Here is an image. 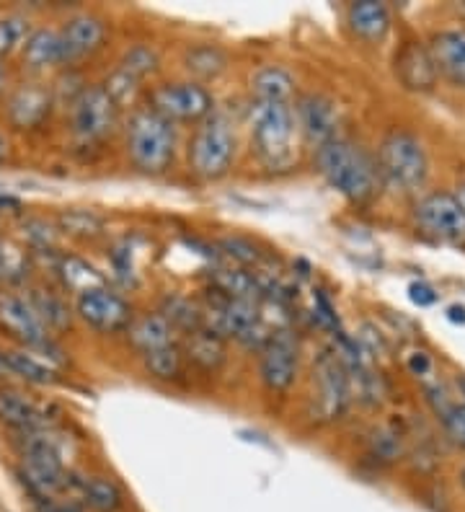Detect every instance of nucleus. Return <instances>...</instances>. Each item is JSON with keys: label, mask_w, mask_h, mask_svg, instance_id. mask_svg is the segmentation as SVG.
Returning <instances> with one entry per match:
<instances>
[{"label": "nucleus", "mask_w": 465, "mask_h": 512, "mask_svg": "<svg viewBox=\"0 0 465 512\" xmlns=\"http://www.w3.org/2000/svg\"><path fill=\"white\" fill-rule=\"evenodd\" d=\"M440 419L442 425H445L447 435L453 438V443L465 448V404H450L445 412L440 414Z\"/></svg>", "instance_id": "39"}, {"label": "nucleus", "mask_w": 465, "mask_h": 512, "mask_svg": "<svg viewBox=\"0 0 465 512\" xmlns=\"http://www.w3.org/2000/svg\"><path fill=\"white\" fill-rule=\"evenodd\" d=\"M295 125L300 127L303 138L308 140L313 148L331 143L339 135V112L331 99L321 94H305L295 101Z\"/></svg>", "instance_id": "14"}, {"label": "nucleus", "mask_w": 465, "mask_h": 512, "mask_svg": "<svg viewBox=\"0 0 465 512\" xmlns=\"http://www.w3.org/2000/svg\"><path fill=\"white\" fill-rule=\"evenodd\" d=\"M52 109V96L47 88L37 86V83H24L21 88H16L8 99V119H11L13 127L19 130H31V127H39L47 119Z\"/></svg>", "instance_id": "17"}, {"label": "nucleus", "mask_w": 465, "mask_h": 512, "mask_svg": "<svg viewBox=\"0 0 465 512\" xmlns=\"http://www.w3.org/2000/svg\"><path fill=\"white\" fill-rule=\"evenodd\" d=\"M251 94H254V101H292L295 81L285 68L267 65V68L256 70V75L251 78Z\"/></svg>", "instance_id": "25"}, {"label": "nucleus", "mask_w": 465, "mask_h": 512, "mask_svg": "<svg viewBox=\"0 0 465 512\" xmlns=\"http://www.w3.org/2000/svg\"><path fill=\"white\" fill-rule=\"evenodd\" d=\"M437 73L453 86L465 88V29H445L427 44Z\"/></svg>", "instance_id": "16"}, {"label": "nucleus", "mask_w": 465, "mask_h": 512, "mask_svg": "<svg viewBox=\"0 0 465 512\" xmlns=\"http://www.w3.org/2000/svg\"><path fill=\"white\" fill-rule=\"evenodd\" d=\"M24 63L31 70H47L57 65H68V50L62 42V34L55 29H37L24 42Z\"/></svg>", "instance_id": "21"}, {"label": "nucleus", "mask_w": 465, "mask_h": 512, "mask_svg": "<svg viewBox=\"0 0 465 512\" xmlns=\"http://www.w3.org/2000/svg\"><path fill=\"white\" fill-rule=\"evenodd\" d=\"M295 107L292 101H254L251 104V140L267 169H290L295 163Z\"/></svg>", "instance_id": "2"}, {"label": "nucleus", "mask_w": 465, "mask_h": 512, "mask_svg": "<svg viewBox=\"0 0 465 512\" xmlns=\"http://www.w3.org/2000/svg\"><path fill=\"white\" fill-rule=\"evenodd\" d=\"M78 316L86 321L91 329L101 331V334H117V331H127L132 324V308L130 303L119 293L104 288L86 290L78 295Z\"/></svg>", "instance_id": "13"}, {"label": "nucleus", "mask_w": 465, "mask_h": 512, "mask_svg": "<svg viewBox=\"0 0 465 512\" xmlns=\"http://www.w3.org/2000/svg\"><path fill=\"white\" fill-rule=\"evenodd\" d=\"M127 339L140 355H150L155 350H163L168 344H174V326L163 319V313H143L135 316L127 326Z\"/></svg>", "instance_id": "20"}, {"label": "nucleus", "mask_w": 465, "mask_h": 512, "mask_svg": "<svg viewBox=\"0 0 465 512\" xmlns=\"http://www.w3.org/2000/svg\"><path fill=\"white\" fill-rule=\"evenodd\" d=\"M460 484H463V487H465V469L460 471Z\"/></svg>", "instance_id": "49"}, {"label": "nucleus", "mask_w": 465, "mask_h": 512, "mask_svg": "<svg viewBox=\"0 0 465 512\" xmlns=\"http://www.w3.org/2000/svg\"><path fill=\"white\" fill-rule=\"evenodd\" d=\"M60 223H62V231L68 233V236L91 238V236H99L101 233V220L91 213H83V210L65 213L60 218Z\"/></svg>", "instance_id": "36"}, {"label": "nucleus", "mask_w": 465, "mask_h": 512, "mask_svg": "<svg viewBox=\"0 0 465 512\" xmlns=\"http://www.w3.org/2000/svg\"><path fill=\"white\" fill-rule=\"evenodd\" d=\"M3 158H6V143L0 140V161H3Z\"/></svg>", "instance_id": "48"}, {"label": "nucleus", "mask_w": 465, "mask_h": 512, "mask_svg": "<svg viewBox=\"0 0 465 512\" xmlns=\"http://www.w3.org/2000/svg\"><path fill=\"white\" fill-rule=\"evenodd\" d=\"M29 37V21L11 13L0 19V57H6L16 44L26 42Z\"/></svg>", "instance_id": "34"}, {"label": "nucleus", "mask_w": 465, "mask_h": 512, "mask_svg": "<svg viewBox=\"0 0 465 512\" xmlns=\"http://www.w3.org/2000/svg\"><path fill=\"white\" fill-rule=\"evenodd\" d=\"M347 21L354 37H360L362 42L378 44L391 32V11H388L385 3H378V0L352 3L347 11Z\"/></svg>", "instance_id": "19"}, {"label": "nucleus", "mask_w": 465, "mask_h": 512, "mask_svg": "<svg viewBox=\"0 0 465 512\" xmlns=\"http://www.w3.org/2000/svg\"><path fill=\"white\" fill-rule=\"evenodd\" d=\"M104 88H106V94L117 101V107H122V104H127V101H135V94L140 91V81H135L132 75H127L122 68H117L112 75H109V81H106Z\"/></svg>", "instance_id": "38"}, {"label": "nucleus", "mask_w": 465, "mask_h": 512, "mask_svg": "<svg viewBox=\"0 0 465 512\" xmlns=\"http://www.w3.org/2000/svg\"><path fill=\"white\" fill-rule=\"evenodd\" d=\"M184 63L189 73L210 81V78H217L220 73H225V68H228V55L220 47H215V44H202V47H194V50L186 52Z\"/></svg>", "instance_id": "30"}, {"label": "nucleus", "mask_w": 465, "mask_h": 512, "mask_svg": "<svg viewBox=\"0 0 465 512\" xmlns=\"http://www.w3.org/2000/svg\"><path fill=\"white\" fill-rule=\"evenodd\" d=\"M163 319L174 326V331L194 334V331L205 329V316H202V303L186 298L181 293H171L161 303Z\"/></svg>", "instance_id": "26"}, {"label": "nucleus", "mask_w": 465, "mask_h": 512, "mask_svg": "<svg viewBox=\"0 0 465 512\" xmlns=\"http://www.w3.org/2000/svg\"><path fill=\"white\" fill-rule=\"evenodd\" d=\"M44 512H83V505L75 500H50L44 502Z\"/></svg>", "instance_id": "41"}, {"label": "nucleus", "mask_w": 465, "mask_h": 512, "mask_svg": "<svg viewBox=\"0 0 465 512\" xmlns=\"http://www.w3.org/2000/svg\"><path fill=\"white\" fill-rule=\"evenodd\" d=\"M83 507L93 512H119L124 505V494L117 481L109 476H88L81 481Z\"/></svg>", "instance_id": "28"}, {"label": "nucleus", "mask_w": 465, "mask_h": 512, "mask_svg": "<svg viewBox=\"0 0 465 512\" xmlns=\"http://www.w3.org/2000/svg\"><path fill=\"white\" fill-rule=\"evenodd\" d=\"M3 363H6L8 375H19L21 381L34 383V386H52V383H57L55 370L47 363H42V360H37L34 355H29V352H3Z\"/></svg>", "instance_id": "29"}, {"label": "nucleus", "mask_w": 465, "mask_h": 512, "mask_svg": "<svg viewBox=\"0 0 465 512\" xmlns=\"http://www.w3.org/2000/svg\"><path fill=\"white\" fill-rule=\"evenodd\" d=\"M409 295H411V300H414L416 306H432L434 300H437V293H434L429 285H422V282H419V285H411Z\"/></svg>", "instance_id": "40"}, {"label": "nucleus", "mask_w": 465, "mask_h": 512, "mask_svg": "<svg viewBox=\"0 0 465 512\" xmlns=\"http://www.w3.org/2000/svg\"><path fill=\"white\" fill-rule=\"evenodd\" d=\"M416 223L437 241L465 246V213L453 192H432L414 207Z\"/></svg>", "instance_id": "9"}, {"label": "nucleus", "mask_w": 465, "mask_h": 512, "mask_svg": "<svg viewBox=\"0 0 465 512\" xmlns=\"http://www.w3.org/2000/svg\"><path fill=\"white\" fill-rule=\"evenodd\" d=\"M184 355L189 363L197 365L199 370L215 373L225 363V339L210 329H199L194 334H186Z\"/></svg>", "instance_id": "23"}, {"label": "nucleus", "mask_w": 465, "mask_h": 512, "mask_svg": "<svg viewBox=\"0 0 465 512\" xmlns=\"http://www.w3.org/2000/svg\"><path fill=\"white\" fill-rule=\"evenodd\" d=\"M127 153L143 174H166L176 153L174 125L150 107L135 109L127 122Z\"/></svg>", "instance_id": "3"}, {"label": "nucleus", "mask_w": 465, "mask_h": 512, "mask_svg": "<svg viewBox=\"0 0 465 512\" xmlns=\"http://www.w3.org/2000/svg\"><path fill=\"white\" fill-rule=\"evenodd\" d=\"M370 450L372 456H378L380 461L391 463V461H398V458L403 456V440L401 435H396L393 430H375L372 432L370 438Z\"/></svg>", "instance_id": "35"}, {"label": "nucleus", "mask_w": 465, "mask_h": 512, "mask_svg": "<svg viewBox=\"0 0 465 512\" xmlns=\"http://www.w3.org/2000/svg\"><path fill=\"white\" fill-rule=\"evenodd\" d=\"M0 375H8L6 373V363H3V352H0Z\"/></svg>", "instance_id": "47"}, {"label": "nucleus", "mask_w": 465, "mask_h": 512, "mask_svg": "<svg viewBox=\"0 0 465 512\" xmlns=\"http://www.w3.org/2000/svg\"><path fill=\"white\" fill-rule=\"evenodd\" d=\"M0 422L19 430L21 435L47 430V419L39 412V406L16 391H0Z\"/></svg>", "instance_id": "22"}, {"label": "nucleus", "mask_w": 465, "mask_h": 512, "mask_svg": "<svg viewBox=\"0 0 465 512\" xmlns=\"http://www.w3.org/2000/svg\"><path fill=\"white\" fill-rule=\"evenodd\" d=\"M455 200H458V205L463 207V213H465V182L458 184V189H455Z\"/></svg>", "instance_id": "43"}, {"label": "nucleus", "mask_w": 465, "mask_h": 512, "mask_svg": "<svg viewBox=\"0 0 465 512\" xmlns=\"http://www.w3.org/2000/svg\"><path fill=\"white\" fill-rule=\"evenodd\" d=\"M0 282H3V280H0Z\"/></svg>", "instance_id": "50"}, {"label": "nucleus", "mask_w": 465, "mask_h": 512, "mask_svg": "<svg viewBox=\"0 0 465 512\" xmlns=\"http://www.w3.org/2000/svg\"><path fill=\"white\" fill-rule=\"evenodd\" d=\"M378 171L383 184L401 194H411L427 182L429 161L422 140L409 130H391L380 140Z\"/></svg>", "instance_id": "5"}, {"label": "nucleus", "mask_w": 465, "mask_h": 512, "mask_svg": "<svg viewBox=\"0 0 465 512\" xmlns=\"http://www.w3.org/2000/svg\"><path fill=\"white\" fill-rule=\"evenodd\" d=\"M450 319H453V321H465V311H463V308H450Z\"/></svg>", "instance_id": "44"}, {"label": "nucleus", "mask_w": 465, "mask_h": 512, "mask_svg": "<svg viewBox=\"0 0 465 512\" xmlns=\"http://www.w3.org/2000/svg\"><path fill=\"white\" fill-rule=\"evenodd\" d=\"M316 169L341 197H347L354 205L370 202L383 184L375 158L362 145L344 138L331 140L316 150Z\"/></svg>", "instance_id": "1"}, {"label": "nucleus", "mask_w": 465, "mask_h": 512, "mask_svg": "<svg viewBox=\"0 0 465 512\" xmlns=\"http://www.w3.org/2000/svg\"><path fill=\"white\" fill-rule=\"evenodd\" d=\"M409 368L414 370L416 375H424L429 370V357L424 355V352H416V355L409 360Z\"/></svg>", "instance_id": "42"}, {"label": "nucleus", "mask_w": 465, "mask_h": 512, "mask_svg": "<svg viewBox=\"0 0 465 512\" xmlns=\"http://www.w3.org/2000/svg\"><path fill=\"white\" fill-rule=\"evenodd\" d=\"M21 481L37 500L50 502L70 487V474L65 471L60 448L47 435V430L21 435Z\"/></svg>", "instance_id": "4"}, {"label": "nucleus", "mask_w": 465, "mask_h": 512, "mask_svg": "<svg viewBox=\"0 0 465 512\" xmlns=\"http://www.w3.org/2000/svg\"><path fill=\"white\" fill-rule=\"evenodd\" d=\"M220 249L225 251L228 259L238 264V267H256L261 262V251L259 246L251 241V238H243V236H225L220 241Z\"/></svg>", "instance_id": "33"}, {"label": "nucleus", "mask_w": 465, "mask_h": 512, "mask_svg": "<svg viewBox=\"0 0 465 512\" xmlns=\"http://www.w3.org/2000/svg\"><path fill=\"white\" fill-rule=\"evenodd\" d=\"M259 378L269 394H287L298 378V342L292 331H274L267 347L259 352Z\"/></svg>", "instance_id": "11"}, {"label": "nucleus", "mask_w": 465, "mask_h": 512, "mask_svg": "<svg viewBox=\"0 0 465 512\" xmlns=\"http://www.w3.org/2000/svg\"><path fill=\"white\" fill-rule=\"evenodd\" d=\"M29 298L31 308L37 311L39 321L44 324V329L50 331V334H60V331H68L70 324H73V313H70L68 303L65 298L52 290H44V288H31L26 293Z\"/></svg>", "instance_id": "24"}, {"label": "nucleus", "mask_w": 465, "mask_h": 512, "mask_svg": "<svg viewBox=\"0 0 465 512\" xmlns=\"http://www.w3.org/2000/svg\"><path fill=\"white\" fill-rule=\"evenodd\" d=\"M119 122V107L104 86H86L70 104V130L83 145L109 138Z\"/></svg>", "instance_id": "7"}, {"label": "nucleus", "mask_w": 465, "mask_h": 512, "mask_svg": "<svg viewBox=\"0 0 465 512\" xmlns=\"http://www.w3.org/2000/svg\"><path fill=\"white\" fill-rule=\"evenodd\" d=\"M57 275H60L65 290L78 295L93 288H104L106 285L104 277L99 275V269L88 264L86 259H81V256H60L57 259Z\"/></svg>", "instance_id": "27"}, {"label": "nucleus", "mask_w": 465, "mask_h": 512, "mask_svg": "<svg viewBox=\"0 0 465 512\" xmlns=\"http://www.w3.org/2000/svg\"><path fill=\"white\" fill-rule=\"evenodd\" d=\"M455 383H458V391H460V396H463V404H465V375H460Z\"/></svg>", "instance_id": "45"}, {"label": "nucleus", "mask_w": 465, "mask_h": 512, "mask_svg": "<svg viewBox=\"0 0 465 512\" xmlns=\"http://www.w3.org/2000/svg\"><path fill=\"white\" fill-rule=\"evenodd\" d=\"M150 109L168 119L171 125H192V122L199 125L215 112V99L197 81L161 83L150 94Z\"/></svg>", "instance_id": "8"}, {"label": "nucleus", "mask_w": 465, "mask_h": 512, "mask_svg": "<svg viewBox=\"0 0 465 512\" xmlns=\"http://www.w3.org/2000/svg\"><path fill=\"white\" fill-rule=\"evenodd\" d=\"M145 370L153 375L155 381H179L184 373V352L176 344H168L163 350H155L143 355Z\"/></svg>", "instance_id": "31"}, {"label": "nucleus", "mask_w": 465, "mask_h": 512, "mask_svg": "<svg viewBox=\"0 0 465 512\" xmlns=\"http://www.w3.org/2000/svg\"><path fill=\"white\" fill-rule=\"evenodd\" d=\"M26 277V254L11 244H0V280L21 282Z\"/></svg>", "instance_id": "37"}, {"label": "nucleus", "mask_w": 465, "mask_h": 512, "mask_svg": "<svg viewBox=\"0 0 465 512\" xmlns=\"http://www.w3.org/2000/svg\"><path fill=\"white\" fill-rule=\"evenodd\" d=\"M313 386H316V406L323 419H339L352 401L347 370L341 365L336 350H323L313 365Z\"/></svg>", "instance_id": "10"}, {"label": "nucleus", "mask_w": 465, "mask_h": 512, "mask_svg": "<svg viewBox=\"0 0 465 512\" xmlns=\"http://www.w3.org/2000/svg\"><path fill=\"white\" fill-rule=\"evenodd\" d=\"M233 158H236L233 122L228 114L212 112L194 130V138L189 143V169L205 182H217L228 174Z\"/></svg>", "instance_id": "6"}, {"label": "nucleus", "mask_w": 465, "mask_h": 512, "mask_svg": "<svg viewBox=\"0 0 465 512\" xmlns=\"http://www.w3.org/2000/svg\"><path fill=\"white\" fill-rule=\"evenodd\" d=\"M0 326L11 334L13 339H19L26 350L34 352H55L52 347V334L44 329L39 321L37 311L31 308L26 295L16 293H3L0 295Z\"/></svg>", "instance_id": "12"}, {"label": "nucleus", "mask_w": 465, "mask_h": 512, "mask_svg": "<svg viewBox=\"0 0 465 512\" xmlns=\"http://www.w3.org/2000/svg\"><path fill=\"white\" fill-rule=\"evenodd\" d=\"M60 34L62 42H65V50H68V60L73 63V60H81V57L93 55L99 50L106 39V24L99 16L78 13V16L65 21Z\"/></svg>", "instance_id": "18"}, {"label": "nucleus", "mask_w": 465, "mask_h": 512, "mask_svg": "<svg viewBox=\"0 0 465 512\" xmlns=\"http://www.w3.org/2000/svg\"><path fill=\"white\" fill-rule=\"evenodd\" d=\"M158 63H161V60H158V52H155L153 47H148V44H137V47H132V50L122 57L119 68L127 75H132L135 81L143 83L148 75H153L155 70H158Z\"/></svg>", "instance_id": "32"}, {"label": "nucleus", "mask_w": 465, "mask_h": 512, "mask_svg": "<svg viewBox=\"0 0 465 512\" xmlns=\"http://www.w3.org/2000/svg\"><path fill=\"white\" fill-rule=\"evenodd\" d=\"M6 86V73H3V65H0V91Z\"/></svg>", "instance_id": "46"}, {"label": "nucleus", "mask_w": 465, "mask_h": 512, "mask_svg": "<svg viewBox=\"0 0 465 512\" xmlns=\"http://www.w3.org/2000/svg\"><path fill=\"white\" fill-rule=\"evenodd\" d=\"M393 70H396V78L401 81V86L406 91H416V94H427L437 86V68H434V60L429 55V47L419 42H406L401 50L396 52V60H393Z\"/></svg>", "instance_id": "15"}]
</instances>
